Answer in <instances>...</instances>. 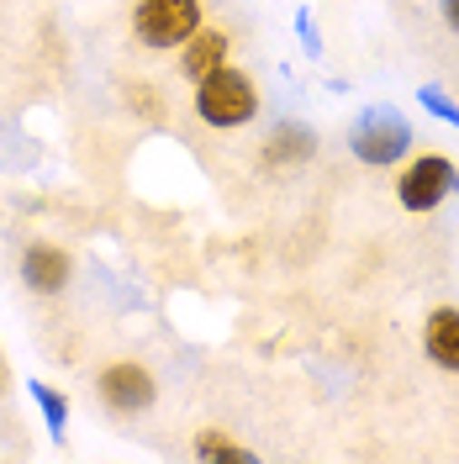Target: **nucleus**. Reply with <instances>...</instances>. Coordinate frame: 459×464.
<instances>
[{
  "label": "nucleus",
  "instance_id": "nucleus-1",
  "mask_svg": "<svg viewBox=\"0 0 459 464\" xmlns=\"http://www.w3.org/2000/svg\"><path fill=\"white\" fill-rule=\"evenodd\" d=\"M196 116L217 132H232V127H249L259 116V90L243 69H211L206 80H196Z\"/></svg>",
  "mask_w": 459,
  "mask_h": 464
},
{
  "label": "nucleus",
  "instance_id": "nucleus-2",
  "mask_svg": "<svg viewBox=\"0 0 459 464\" xmlns=\"http://www.w3.org/2000/svg\"><path fill=\"white\" fill-rule=\"evenodd\" d=\"M196 27H201V0H138L132 5V32L153 53L180 48Z\"/></svg>",
  "mask_w": 459,
  "mask_h": 464
},
{
  "label": "nucleus",
  "instance_id": "nucleus-3",
  "mask_svg": "<svg viewBox=\"0 0 459 464\" xmlns=\"http://www.w3.org/2000/svg\"><path fill=\"white\" fill-rule=\"evenodd\" d=\"M348 148H354L359 164L386 169V164H402L406 159V148H412V127H406L402 111H391V106H370V111L354 121Z\"/></svg>",
  "mask_w": 459,
  "mask_h": 464
},
{
  "label": "nucleus",
  "instance_id": "nucleus-4",
  "mask_svg": "<svg viewBox=\"0 0 459 464\" xmlns=\"http://www.w3.org/2000/svg\"><path fill=\"white\" fill-rule=\"evenodd\" d=\"M454 174L459 169L444 153H417V159H406V169L396 174V201H402L412 217H423V211H433V206L454 190Z\"/></svg>",
  "mask_w": 459,
  "mask_h": 464
},
{
  "label": "nucleus",
  "instance_id": "nucleus-5",
  "mask_svg": "<svg viewBox=\"0 0 459 464\" xmlns=\"http://www.w3.org/2000/svg\"><path fill=\"white\" fill-rule=\"evenodd\" d=\"M95 391H101V401L112 406V411H122V417H138V411H148V406L159 401L153 375H148L143 364H127V359L106 364L101 380H95Z\"/></svg>",
  "mask_w": 459,
  "mask_h": 464
},
{
  "label": "nucleus",
  "instance_id": "nucleus-6",
  "mask_svg": "<svg viewBox=\"0 0 459 464\" xmlns=\"http://www.w3.org/2000/svg\"><path fill=\"white\" fill-rule=\"evenodd\" d=\"M69 275H74V264H69V254L54 248V243H32L27 254H22V280H27V290H37V295H58V290L69 285Z\"/></svg>",
  "mask_w": 459,
  "mask_h": 464
},
{
  "label": "nucleus",
  "instance_id": "nucleus-7",
  "mask_svg": "<svg viewBox=\"0 0 459 464\" xmlns=\"http://www.w3.org/2000/svg\"><path fill=\"white\" fill-rule=\"evenodd\" d=\"M232 53V37L217 27H196L190 37H185V53H180V74L185 80H206L211 69H222Z\"/></svg>",
  "mask_w": 459,
  "mask_h": 464
},
{
  "label": "nucleus",
  "instance_id": "nucleus-8",
  "mask_svg": "<svg viewBox=\"0 0 459 464\" xmlns=\"http://www.w3.org/2000/svg\"><path fill=\"white\" fill-rule=\"evenodd\" d=\"M423 353H428L438 370L459 375V312L454 306H438L423 327Z\"/></svg>",
  "mask_w": 459,
  "mask_h": 464
},
{
  "label": "nucleus",
  "instance_id": "nucleus-9",
  "mask_svg": "<svg viewBox=\"0 0 459 464\" xmlns=\"http://www.w3.org/2000/svg\"><path fill=\"white\" fill-rule=\"evenodd\" d=\"M312 127H296V121H280L275 127V138H269V148H264V159L269 164H296V159H312Z\"/></svg>",
  "mask_w": 459,
  "mask_h": 464
},
{
  "label": "nucleus",
  "instance_id": "nucleus-10",
  "mask_svg": "<svg viewBox=\"0 0 459 464\" xmlns=\"http://www.w3.org/2000/svg\"><path fill=\"white\" fill-rule=\"evenodd\" d=\"M196 459H232V464H249V459H254V449H243V443H232L228 433L206 428V433L196 438Z\"/></svg>",
  "mask_w": 459,
  "mask_h": 464
},
{
  "label": "nucleus",
  "instance_id": "nucleus-11",
  "mask_svg": "<svg viewBox=\"0 0 459 464\" xmlns=\"http://www.w3.org/2000/svg\"><path fill=\"white\" fill-rule=\"evenodd\" d=\"M32 401L43 406V417H48V433L63 438V428H69V401L58 396L54 385H32Z\"/></svg>",
  "mask_w": 459,
  "mask_h": 464
},
{
  "label": "nucleus",
  "instance_id": "nucleus-12",
  "mask_svg": "<svg viewBox=\"0 0 459 464\" xmlns=\"http://www.w3.org/2000/svg\"><path fill=\"white\" fill-rule=\"evenodd\" d=\"M417 101H423V111H433L438 121H449V127H459V106L444 95V90H433V85H423L417 90Z\"/></svg>",
  "mask_w": 459,
  "mask_h": 464
},
{
  "label": "nucleus",
  "instance_id": "nucleus-13",
  "mask_svg": "<svg viewBox=\"0 0 459 464\" xmlns=\"http://www.w3.org/2000/svg\"><path fill=\"white\" fill-rule=\"evenodd\" d=\"M438 11H444V22H449V32H459V0H438Z\"/></svg>",
  "mask_w": 459,
  "mask_h": 464
},
{
  "label": "nucleus",
  "instance_id": "nucleus-14",
  "mask_svg": "<svg viewBox=\"0 0 459 464\" xmlns=\"http://www.w3.org/2000/svg\"><path fill=\"white\" fill-rule=\"evenodd\" d=\"M5 385H11V370H5V353H0V391H5Z\"/></svg>",
  "mask_w": 459,
  "mask_h": 464
}]
</instances>
